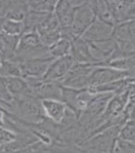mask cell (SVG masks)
Returning <instances> with one entry per match:
<instances>
[{
	"instance_id": "1",
	"label": "cell",
	"mask_w": 135,
	"mask_h": 153,
	"mask_svg": "<svg viewBox=\"0 0 135 153\" xmlns=\"http://www.w3.org/2000/svg\"><path fill=\"white\" fill-rule=\"evenodd\" d=\"M95 21V17L92 12L89 1H83L74 10L73 20L68 30L61 31V37L70 40L71 42L75 38L80 37L91 24Z\"/></svg>"
},
{
	"instance_id": "2",
	"label": "cell",
	"mask_w": 135,
	"mask_h": 153,
	"mask_svg": "<svg viewBox=\"0 0 135 153\" xmlns=\"http://www.w3.org/2000/svg\"><path fill=\"white\" fill-rule=\"evenodd\" d=\"M95 95L96 93H92L88 88L73 89L61 85V102L65 103L67 109L72 112L76 118L84 113Z\"/></svg>"
},
{
	"instance_id": "3",
	"label": "cell",
	"mask_w": 135,
	"mask_h": 153,
	"mask_svg": "<svg viewBox=\"0 0 135 153\" xmlns=\"http://www.w3.org/2000/svg\"><path fill=\"white\" fill-rule=\"evenodd\" d=\"M94 64H80L74 63L60 84L64 87L73 89H85L89 87V78Z\"/></svg>"
},
{
	"instance_id": "4",
	"label": "cell",
	"mask_w": 135,
	"mask_h": 153,
	"mask_svg": "<svg viewBox=\"0 0 135 153\" xmlns=\"http://www.w3.org/2000/svg\"><path fill=\"white\" fill-rule=\"evenodd\" d=\"M27 81V80H26ZM30 87V95L42 100H61V84L58 82L40 80L27 81Z\"/></svg>"
},
{
	"instance_id": "5",
	"label": "cell",
	"mask_w": 135,
	"mask_h": 153,
	"mask_svg": "<svg viewBox=\"0 0 135 153\" xmlns=\"http://www.w3.org/2000/svg\"><path fill=\"white\" fill-rule=\"evenodd\" d=\"M126 78H134V71H122L106 66H96L89 78V87L104 85Z\"/></svg>"
},
{
	"instance_id": "6",
	"label": "cell",
	"mask_w": 135,
	"mask_h": 153,
	"mask_svg": "<svg viewBox=\"0 0 135 153\" xmlns=\"http://www.w3.org/2000/svg\"><path fill=\"white\" fill-rule=\"evenodd\" d=\"M51 57L42 58H33V59L24 60L18 62L21 71L22 78L27 81L31 80H40L44 78L49 63L53 61Z\"/></svg>"
},
{
	"instance_id": "7",
	"label": "cell",
	"mask_w": 135,
	"mask_h": 153,
	"mask_svg": "<svg viewBox=\"0 0 135 153\" xmlns=\"http://www.w3.org/2000/svg\"><path fill=\"white\" fill-rule=\"evenodd\" d=\"M36 32L42 45L46 48L61 38V27L54 13L46 16L42 23L37 27Z\"/></svg>"
},
{
	"instance_id": "8",
	"label": "cell",
	"mask_w": 135,
	"mask_h": 153,
	"mask_svg": "<svg viewBox=\"0 0 135 153\" xmlns=\"http://www.w3.org/2000/svg\"><path fill=\"white\" fill-rule=\"evenodd\" d=\"M75 63L73 58L70 55H67L65 57L57 58L54 59L49 63L48 69L44 76V80L52 81V82H58L61 83L63 79L66 76L70 68Z\"/></svg>"
},
{
	"instance_id": "9",
	"label": "cell",
	"mask_w": 135,
	"mask_h": 153,
	"mask_svg": "<svg viewBox=\"0 0 135 153\" xmlns=\"http://www.w3.org/2000/svg\"><path fill=\"white\" fill-rule=\"evenodd\" d=\"M111 10L114 25L127 21H133L135 16V2L125 0H109L107 1Z\"/></svg>"
},
{
	"instance_id": "10",
	"label": "cell",
	"mask_w": 135,
	"mask_h": 153,
	"mask_svg": "<svg viewBox=\"0 0 135 153\" xmlns=\"http://www.w3.org/2000/svg\"><path fill=\"white\" fill-rule=\"evenodd\" d=\"M83 1H68V0H58L54 10L58 22L61 27V31H66L70 28L73 20L74 10Z\"/></svg>"
},
{
	"instance_id": "11",
	"label": "cell",
	"mask_w": 135,
	"mask_h": 153,
	"mask_svg": "<svg viewBox=\"0 0 135 153\" xmlns=\"http://www.w3.org/2000/svg\"><path fill=\"white\" fill-rule=\"evenodd\" d=\"M44 117L55 124H60L65 118L67 107L59 100H40Z\"/></svg>"
},
{
	"instance_id": "12",
	"label": "cell",
	"mask_w": 135,
	"mask_h": 153,
	"mask_svg": "<svg viewBox=\"0 0 135 153\" xmlns=\"http://www.w3.org/2000/svg\"><path fill=\"white\" fill-rule=\"evenodd\" d=\"M111 32H112V26L107 25V24L95 19V21L91 24V26L87 29L86 32L80 37L88 42H93L102 40L105 39V38L111 37Z\"/></svg>"
},
{
	"instance_id": "13",
	"label": "cell",
	"mask_w": 135,
	"mask_h": 153,
	"mask_svg": "<svg viewBox=\"0 0 135 153\" xmlns=\"http://www.w3.org/2000/svg\"><path fill=\"white\" fill-rule=\"evenodd\" d=\"M70 56L75 63L80 64H94L91 54L89 51V44L82 37L75 38L71 42Z\"/></svg>"
},
{
	"instance_id": "14",
	"label": "cell",
	"mask_w": 135,
	"mask_h": 153,
	"mask_svg": "<svg viewBox=\"0 0 135 153\" xmlns=\"http://www.w3.org/2000/svg\"><path fill=\"white\" fill-rule=\"evenodd\" d=\"M111 37L116 42H127L135 40V22L127 21L116 24L112 27Z\"/></svg>"
},
{
	"instance_id": "15",
	"label": "cell",
	"mask_w": 135,
	"mask_h": 153,
	"mask_svg": "<svg viewBox=\"0 0 135 153\" xmlns=\"http://www.w3.org/2000/svg\"><path fill=\"white\" fill-rule=\"evenodd\" d=\"M5 81L6 87L13 95V100H18L23 96L30 95V87L29 84L22 76H12V78H3Z\"/></svg>"
},
{
	"instance_id": "16",
	"label": "cell",
	"mask_w": 135,
	"mask_h": 153,
	"mask_svg": "<svg viewBox=\"0 0 135 153\" xmlns=\"http://www.w3.org/2000/svg\"><path fill=\"white\" fill-rule=\"evenodd\" d=\"M28 10L29 8L27 1H7L4 19L24 22Z\"/></svg>"
},
{
	"instance_id": "17",
	"label": "cell",
	"mask_w": 135,
	"mask_h": 153,
	"mask_svg": "<svg viewBox=\"0 0 135 153\" xmlns=\"http://www.w3.org/2000/svg\"><path fill=\"white\" fill-rule=\"evenodd\" d=\"M89 2L96 20L103 22V23L111 25L112 27L114 26V19H112V16L107 1H104V0H94V1Z\"/></svg>"
},
{
	"instance_id": "18",
	"label": "cell",
	"mask_w": 135,
	"mask_h": 153,
	"mask_svg": "<svg viewBox=\"0 0 135 153\" xmlns=\"http://www.w3.org/2000/svg\"><path fill=\"white\" fill-rule=\"evenodd\" d=\"M134 56L125 58H114L99 63L96 66H106L122 71H134Z\"/></svg>"
},
{
	"instance_id": "19",
	"label": "cell",
	"mask_w": 135,
	"mask_h": 153,
	"mask_svg": "<svg viewBox=\"0 0 135 153\" xmlns=\"http://www.w3.org/2000/svg\"><path fill=\"white\" fill-rule=\"evenodd\" d=\"M70 52L71 42L63 37L58 39L55 44H53L48 48V53L49 57L53 58V59H57V58H61L65 57L67 55H70Z\"/></svg>"
},
{
	"instance_id": "20",
	"label": "cell",
	"mask_w": 135,
	"mask_h": 153,
	"mask_svg": "<svg viewBox=\"0 0 135 153\" xmlns=\"http://www.w3.org/2000/svg\"><path fill=\"white\" fill-rule=\"evenodd\" d=\"M57 1L53 0H32V1H27L28 8L31 12L39 13H52L55 10V6Z\"/></svg>"
},
{
	"instance_id": "21",
	"label": "cell",
	"mask_w": 135,
	"mask_h": 153,
	"mask_svg": "<svg viewBox=\"0 0 135 153\" xmlns=\"http://www.w3.org/2000/svg\"><path fill=\"white\" fill-rule=\"evenodd\" d=\"M0 32L6 35H10V36H21L24 32V23L4 19Z\"/></svg>"
},
{
	"instance_id": "22",
	"label": "cell",
	"mask_w": 135,
	"mask_h": 153,
	"mask_svg": "<svg viewBox=\"0 0 135 153\" xmlns=\"http://www.w3.org/2000/svg\"><path fill=\"white\" fill-rule=\"evenodd\" d=\"M13 103H15V100L6 87L5 81L2 76H0V105L3 107L6 111L12 113Z\"/></svg>"
},
{
	"instance_id": "23",
	"label": "cell",
	"mask_w": 135,
	"mask_h": 153,
	"mask_svg": "<svg viewBox=\"0 0 135 153\" xmlns=\"http://www.w3.org/2000/svg\"><path fill=\"white\" fill-rule=\"evenodd\" d=\"M0 76L2 78L22 76L18 62L13 61V60H2L1 65H0Z\"/></svg>"
},
{
	"instance_id": "24",
	"label": "cell",
	"mask_w": 135,
	"mask_h": 153,
	"mask_svg": "<svg viewBox=\"0 0 135 153\" xmlns=\"http://www.w3.org/2000/svg\"><path fill=\"white\" fill-rule=\"evenodd\" d=\"M118 139L126 142L134 143L135 141V121L128 120L121 126Z\"/></svg>"
},
{
	"instance_id": "25",
	"label": "cell",
	"mask_w": 135,
	"mask_h": 153,
	"mask_svg": "<svg viewBox=\"0 0 135 153\" xmlns=\"http://www.w3.org/2000/svg\"><path fill=\"white\" fill-rule=\"evenodd\" d=\"M18 138V134L15 131L7 128L0 127V146L1 147H5V146L12 144L15 142Z\"/></svg>"
},
{
	"instance_id": "26",
	"label": "cell",
	"mask_w": 135,
	"mask_h": 153,
	"mask_svg": "<svg viewBox=\"0 0 135 153\" xmlns=\"http://www.w3.org/2000/svg\"><path fill=\"white\" fill-rule=\"evenodd\" d=\"M12 113L5 111V110H1L0 109V127H4L6 128V120H7L8 115H10Z\"/></svg>"
},
{
	"instance_id": "27",
	"label": "cell",
	"mask_w": 135,
	"mask_h": 153,
	"mask_svg": "<svg viewBox=\"0 0 135 153\" xmlns=\"http://www.w3.org/2000/svg\"><path fill=\"white\" fill-rule=\"evenodd\" d=\"M0 65H1V59H0Z\"/></svg>"
}]
</instances>
